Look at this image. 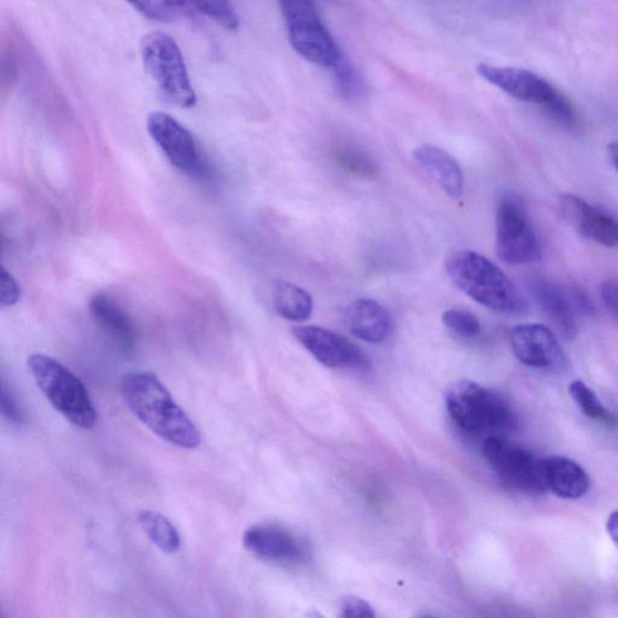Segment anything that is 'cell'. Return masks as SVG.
I'll use <instances>...</instances> for the list:
<instances>
[{
  "label": "cell",
  "mask_w": 618,
  "mask_h": 618,
  "mask_svg": "<svg viewBox=\"0 0 618 618\" xmlns=\"http://www.w3.org/2000/svg\"><path fill=\"white\" fill-rule=\"evenodd\" d=\"M2 412L6 419L13 424H21L23 421V414L19 408L18 401L8 391L6 385L2 387Z\"/></svg>",
  "instance_id": "29"
},
{
  "label": "cell",
  "mask_w": 618,
  "mask_h": 618,
  "mask_svg": "<svg viewBox=\"0 0 618 618\" xmlns=\"http://www.w3.org/2000/svg\"><path fill=\"white\" fill-rule=\"evenodd\" d=\"M483 456L504 485L528 494L547 492L544 460L499 435L483 442Z\"/></svg>",
  "instance_id": "9"
},
{
  "label": "cell",
  "mask_w": 618,
  "mask_h": 618,
  "mask_svg": "<svg viewBox=\"0 0 618 618\" xmlns=\"http://www.w3.org/2000/svg\"><path fill=\"white\" fill-rule=\"evenodd\" d=\"M29 369L38 388L53 409L80 429L97 423V411L82 380L60 361L45 354H32Z\"/></svg>",
  "instance_id": "3"
},
{
  "label": "cell",
  "mask_w": 618,
  "mask_h": 618,
  "mask_svg": "<svg viewBox=\"0 0 618 618\" xmlns=\"http://www.w3.org/2000/svg\"><path fill=\"white\" fill-rule=\"evenodd\" d=\"M121 393L131 412L159 439L186 450L199 446L198 429L157 375L130 373L123 381Z\"/></svg>",
  "instance_id": "1"
},
{
  "label": "cell",
  "mask_w": 618,
  "mask_h": 618,
  "mask_svg": "<svg viewBox=\"0 0 618 618\" xmlns=\"http://www.w3.org/2000/svg\"><path fill=\"white\" fill-rule=\"evenodd\" d=\"M138 518L147 536L161 550L166 554L177 553L181 547V536L165 516L154 512H142Z\"/></svg>",
  "instance_id": "21"
},
{
  "label": "cell",
  "mask_w": 618,
  "mask_h": 618,
  "mask_svg": "<svg viewBox=\"0 0 618 618\" xmlns=\"http://www.w3.org/2000/svg\"><path fill=\"white\" fill-rule=\"evenodd\" d=\"M509 344L522 364L547 371H559L566 367V356L548 328L540 325H524L509 331Z\"/></svg>",
  "instance_id": "12"
},
{
  "label": "cell",
  "mask_w": 618,
  "mask_h": 618,
  "mask_svg": "<svg viewBox=\"0 0 618 618\" xmlns=\"http://www.w3.org/2000/svg\"><path fill=\"white\" fill-rule=\"evenodd\" d=\"M608 155L611 164L618 173V141L611 142L608 146Z\"/></svg>",
  "instance_id": "33"
},
{
  "label": "cell",
  "mask_w": 618,
  "mask_h": 618,
  "mask_svg": "<svg viewBox=\"0 0 618 618\" xmlns=\"http://www.w3.org/2000/svg\"><path fill=\"white\" fill-rule=\"evenodd\" d=\"M446 271L452 284L470 299L495 312L517 313L524 307L518 289L498 266L473 250L450 255Z\"/></svg>",
  "instance_id": "2"
},
{
  "label": "cell",
  "mask_w": 618,
  "mask_h": 618,
  "mask_svg": "<svg viewBox=\"0 0 618 618\" xmlns=\"http://www.w3.org/2000/svg\"><path fill=\"white\" fill-rule=\"evenodd\" d=\"M547 492L562 499H580L590 488V480L585 468L566 459L554 455L544 460Z\"/></svg>",
  "instance_id": "18"
},
{
  "label": "cell",
  "mask_w": 618,
  "mask_h": 618,
  "mask_svg": "<svg viewBox=\"0 0 618 618\" xmlns=\"http://www.w3.org/2000/svg\"><path fill=\"white\" fill-rule=\"evenodd\" d=\"M496 254L508 265H528L543 258V248L528 209L513 193L502 196L496 209Z\"/></svg>",
  "instance_id": "8"
},
{
  "label": "cell",
  "mask_w": 618,
  "mask_h": 618,
  "mask_svg": "<svg viewBox=\"0 0 618 618\" xmlns=\"http://www.w3.org/2000/svg\"><path fill=\"white\" fill-rule=\"evenodd\" d=\"M346 325L361 341L382 343L391 334L392 319L388 309L378 301L360 299L349 305Z\"/></svg>",
  "instance_id": "17"
},
{
  "label": "cell",
  "mask_w": 618,
  "mask_h": 618,
  "mask_svg": "<svg viewBox=\"0 0 618 618\" xmlns=\"http://www.w3.org/2000/svg\"><path fill=\"white\" fill-rule=\"evenodd\" d=\"M601 298L607 305L609 311L618 318V284L615 280H608L601 286Z\"/></svg>",
  "instance_id": "30"
},
{
  "label": "cell",
  "mask_w": 618,
  "mask_h": 618,
  "mask_svg": "<svg viewBox=\"0 0 618 618\" xmlns=\"http://www.w3.org/2000/svg\"><path fill=\"white\" fill-rule=\"evenodd\" d=\"M477 73L506 95L542 106L559 125H577V114L571 102L545 78L515 66L487 63L478 64Z\"/></svg>",
  "instance_id": "5"
},
{
  "label": "cell",
  "mask_w": 618,
  "mask_h": 618,
  "mask_svg": "<svg viewBox=\"0 0 618 618\" xmlns=\"http://www.w3.org/2000/svg\"><path fill=\"white\" fill-rule=\"evenodd\" d=\"M146 125L151 137L174 167L193 177L204 176L205 165L196 141L177 119L164 112H154L147 116Z\"/></svg>",
  "instance_id": "10"
},
{
  "label": "cell",
  "mask_w": 618,
  "mask_h": 618,
  "mask_svg": "<svg viewBox=\"0 0 618 618\" xmlns=\"http://www.w3.org/2000/svg\"><path fill=\"white\" fill-rule=\"evenodd\" d=\"M293 336L320 364L331 369L368 370L370 360L344 336L331 330L305 326L293 329Z\"/></svg>",
  "instance_id": "11"
},
{
  "label": "cell",
  "mask_w": 618,
  "mask_h": 618,
  "mask_svg": "<svg viewBox=\"0 0 618 618\" xmlns=\"http://www.w3.org/2000/svg\"><path fill=\"white\" fill-rule=\"evenodd\" d=\"M244 545L253 555L277 564H298L306 548L297 536L275 524H259L244 535Z\"/></svg>",
  "instance_id": "14"
},
{
  "label": "cell",
  "mask_w": 618,
  "mask_h": 618,
  "mask_svg": "<svg viewBox=\"0 0 618 618\" xmlns=\"http://www.w3.org/2000/svg\"><path fill=\"white\" fill-rule=\"evenodd\" d=\"M338 618H378V616L369 602L351 596L342 600Z\"/></svg>",
  "instance_id": "28"
},
{
  "label": "cell",
  "mask_w": 618,
  "mask_h": 618,
  "mask_svg": "<svg viewBox=\"0 0 618 618\" xmlns=\"http://www.w3.org/2000/svg\"><path fill=\"white\" fill-rule=\"evenodd\" d=\"M414 163L423 169L451 198L464 193V173L455 158L435 145L424 144L412 153Z\"/></svg>",
  "instance_id": "15"
},
{
  "label": "cell",
  "mask_w": 618,
  "mask_h": 618,
  "mask_svg": "<svg viewBox=\"0 0 618 618\" xmlns=\"http://www.w3.org/2000/svg\"><path fill=\"white\" fill-rule=\"evenodd\" d=\"M90 313L99 327L115 342L121 352L130 354L137 342V332L130 316L111 297L97 293L90 301Z\"/></svg>",
  "instance_id": "16"
},
{
  "label": "cell",
  "mask_w": 618,
  "mask_h": 618,
  "mask_svg": "<svg viewBox=\"0 0 618 618\" xmlns=\"http://www.w3.org/2000/svg\"><path fill=\"white\" fill-rule=\"evenodd\" d=\"M146 19L169 22L179 18H196L198 10L195 3L187 2H136L131 3Z\"/></svg>",
  "instance_id": "22"
},
{
  "label": "cell",
  "mask_w": 618,
  "mask_h": 618,
  "mask_svg": "<svg viewBox=\"0 0 618 618\" xmlns=\"http://www.w3.org/2000/svg\"><path fill=\"white\" fill-rule=\"evenodd\" d=\"M415 618H436V617L429 616V615H421V616L415 617Z\"/></svg>",
  "instance_id": "34"
},
{
  "label": "cell",
  "mask_w": 618,
  "mask_h": 618,
  "mask_svg": "<svg viewBox=\"0 0 618 618\" xmlns=\"http://www.w3.org/2000/svg\"><path fill=\"white\" fill-rule=\"evenodd\" d=\"M607 531L614 543L618 546V509L609 516L607 521Z\"/></svg>",
  "instance_id": "32"
},
{
  "label": "cell",
  "mask_w": 618,
  "mask_h": 618,
  "mask_svg": "<svg viewBox=\"0 0 618 618\" xmlns=\"http://www.w3.org/2000/svg\"><path fill=\"white\" fill-rule=\"evenodd\" d=\"M442 322L450 331L464 339L476 338L481 333V322L466 309L452 308L442 315Z\"/></svg>",
  "instance_id": "24"
},
{
  "label": "cell",
  "mask_w": 618,
  "mask_h": 618,
  "mask_svg": "<svg viewBox=\"0 0 618 618\" xmlns=\"http://www.w3.org/2000/svg\"><path fill=\"white\" fill-rule=\"evenodd\" d=\"M569 393L575 405L590 420L612 423V414L604 408L597 394L583 381H574Z\"/></svg>",
  "instance_id": "23"
},
{
  "label": "cell",
  "mask_w": 618,
  "mask_h": 618,
  "mask_svg": "<svg viewBox=\"0 0 618 618\" xmlns=\"http://www.w3.org/2000/svg\"><path fill=\"white\" fill-rule=\"evenodd\" d=\"M331 71L342 96L348 99L356 97L361 90V85L359 75L352 64L343 58Z\"/></svg>",
  "instance_id": "26"
},
{
  "label": "cell",
  "mask_w": 618,
  "mask_h": 618,
  "mask_svg": "<svg viewBox=\"0 0 618 618\" xmlns=\"http://www.w3.org/2000/svg\"><path fill=\"white\" fill-rule=\"evenodd\" d=\"M346 157V164L348 167H351L353 171L356 172H361L364 174L368 173H373V167L372 165L369 163V161L364 157H361L360 154H356L353 153H348L344 155Z\"/></svg>",
  "instance_id": "31"
},
{
  "label": "cell",
  "mask_w": 618,
  "mask_h": 618,
  "mask_svg": "<svg viewBox=\"0 0 618 618\" xmlns=\"http://www.w3.org/2000/svg\"><path fill=\"white\" fill-rule=\"evenodd\" d=\"M560 210L577 233L607 248L618 247V219L581 197L566 195L560 199Z\"/></svg>",
  "instance_id": "13"
},
{
  "label": "cell",
  "mask_w": 618,
  "mask_h": 618,
  "mask_svg": "<svg viewBox=\"0 0 618 618\" xmlns=\"http://www.w3.org/2000/svg\"><path fill=\"white\" fill-rule=\"evenodd\" d=\"M21 287L16 278L2 267L0 271V306H16L21 300Z\"/></svg>",
  "instance_id": "27"
},
{
  "label": "cell",
  "mask_w": 618,
  "mask_h": 618,
  "mask_svg": "<svg viewBox=\"0 0 618 618\" xmlns=\"http://www.w3.org/2000/svg\"><path fill=\"white\" fill-rule=\"evenodd\" d=\"M274 306L278 316L293 322L307 321L313 312L311 295L288 281L275 285Z\"/></svg>",
  "instance_id": "20"
},
{
  "label": "cell",
  "mask_w": 618,
  "mask_h": 618,
  "mask_svg": "<svg viewBox=\"0 0 618 618\" xmlns=\"http://www.w3.org/2000/svg\"><path fill=\"white\" fill-rule=\"evenodd\" d=\"M198 12L218 22L227 31H236L239 27V18L231 4L225 2H199L195 3Z\"/></svg>",
  "instance_id": "25"
},
{
  "label": "cell",
  "mask_w": 618,
  "mask_h": 618,
  "mask_svg": "<svg viewBox=\"0 0 618 618\" xmlns=\"http://www.w3.org/2000/svg\"><path fill=\"white\" fill-rule=\"evenodd\" d=\"M533 292L536 303L564 338L575 339L579 328H577L575 305L571 303L569 295L546 279H536L533 284Z\"/></svg>",
  "instance_id": "19"
},
{
  "label": "cell",
  "mask_w": 618,
  "mask_h": 618,
  "mask_svg": "<svg viewBox=\"0 0 618 618\" xmlns=\"http://www.w3.org/2000/svg\"><path fill=\"white\" fill-rule=\"evenodd\" d=\"M289 42L308 62L332 70L344 58L318 11L307 0L280 2Z\"/></svg>",
  "instance_id": "7"
},
{
  "label": "cell",
  "mask_w": 618,
  "mask_h": 618,
  "mask_svg": "<svg viewBox=\"0 0 618 618\" xmlns=\"http://www.w3.org/2000/svg\"><path fill=\"white\" fill-rule=\"evenodd\" d=\"M446 409L453 422L467 433L514 430L517 415L506 399L473 381H460L446 392Z\"/></svg>",
  "instance_id": "4"
},
{
  "label": "cell",
  "mask_w": 618,
  "mask_h": 618,
  "mask_svg": "<svg viewBox=\"0 0 618 618\" xmlns=\"http://www.w3.org/2000/svg\"><path fill=\"white\" fill-rule=\"evenodd\" d=\"M141 52L145 70L167 100L182 107L196 105L197 95L176 40L161 32L146 34Z\"/></svg>",
  "instance_id": "6"
}]
</instances>
